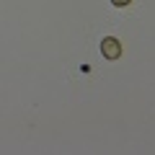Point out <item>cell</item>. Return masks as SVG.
<instances>
[{
    "mask_svg": "<svg viewBox=\"0 0 155 155\" xmlns=\"http://www.w3.org/2000/svg\"><path fill=\"white\" fill-rule=\"evenodd\" d=\"M101 52H104L106 60H119V57H122V44H119V39L106 36L104 41H101Z\"/></svg>",
    "mask_w": 155,
    "mask_h": 155,
    "instance_id": "obj_1",
    "label": "cell"
},
{
    "mask_svg": "<svg viewBox=\"0 0 155 155\" xmlns=\"http://www.w3.org/2000/svg\"><path fill=\"white\" fill-rule=\"evenodd\" d=\"M111 3H114L116 8H124V5H129V3H132V0H111Z\"/></svg>",
    "mask_w": 155,
    "mask_h": 155,
    "instance_id": "obj_2",
    "label": "cell"
}]
</instances>
